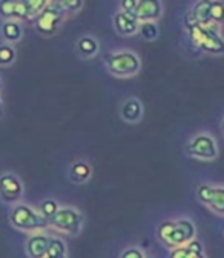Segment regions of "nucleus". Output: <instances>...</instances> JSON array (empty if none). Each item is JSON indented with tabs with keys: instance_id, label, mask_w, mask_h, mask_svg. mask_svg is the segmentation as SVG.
I'll return each mask as SVG.
<instances>
[{
	"instance_id": "f257e3e1",
	"label": "nucleus",
	"mask_w": 224,
	"mask_h": 258,
	"mask_svg": "<svg viewBox=\"0 0 224 258\" xmlns=\"http://www.w3.org/2000/svg\"><path fill=\"white\" fill-rule=\"evenodd\" d=\"M160 238L169 246H187L190 241H194L195 237V226L189 220L180 221H166L160 226Z\"/></svg>"
},
{
	"instance_id": "f03ea898",
	"label": "nucleus",
	"mask_w": 224,
	"mask_h": 258,
	"mask_svg": "<svg viewBox=\"0 0 224 258\" xmlns=\"http://www.w3.org/2000/svg\"><path fill=\"white\" fill-rule=\"evenodd\" d=\"M189 26V34L190 40L194 45L201 48L206 52L210 54H222L224 52V40L218 34V31L215 29L213 25L203 26L200 23L192 22L187 25Z\"/></svg>"
},
{
	"instance_id": "7ed1b4c3",
	"label": "nucleus",
	"mask_w": 224,
	"mask_h": 258,
	"mask_svg": "<svg viewBox=\"0 0 224 258\" xmlns=\"http://www.w3.org/2000/svg\"><path fill=\"white\" fill-rule=\"evenodd\" d=\"M11 223L17 229L22 231H39V229H45L49 224V221L42 214H37L33 208H29L26 205L14 206L11 212Z\"/></svg>"
},
{
	"instance_id": "20e7f679",
	"label": "nucleus",
	"mask_w": 224,
	"mask_h": 258,
	"mask_svg": "<svg viewBox=\"0 0 224 258\" xmlns=\"http://www.w3.org/2000/svg\"><path fill=\"white\" fill-rule=\"evenodd\" d=\"M106 64L111 74L117 77H129L138 73L140 58L131 51H121L109 54L106 57Z\"/></svg>"
},
{
	"instance_id": "39448f33",
	"label": "nucleus",
	"mask_w": 224,
	"mask_h": 258,
	"mask_svg": "<svg viewBox=\"0 0 224 258\" xmlns=\"http://www.w3.org/2000/svg\"><path fill=\"white\" fill-rule=\"evenodd\" d=\"M123 11L135 16L141 23L152 22L162 16V4L157 0H126L121 4Z\"/></svg>"
},
{
	"instance_id": "423d86ee",
	"label": "nucleus",
	"mask_w": 224,
	"mask_h": 258,
	"mask_svg": "<svg viewBox=\"0 0 224 258\" xmlns=\"http://www.w3.org/2000/svg\"><path fill=\"white\" fill-rule=\"evenodd\" d=\"M65 11L66 10L63 8L61 2H49L45 11L36 19V26L39 32H42V34H49V36L54 34L63 20Z\"/></svg>"
},
{
	"instance_id": "0eeeda50",
	"label": "nucleus",
	"mask_w": 224,
	"mask_h": 258,
	"mask_svg": "<svg viewBox=\"0 0 224 258\" xmlns=\"http://www.w3.org/2000/svg\"><path fill=\"white\" fill-rule=\"evenodd\" d=\"M186 152L190 157H197L201 160H212L218 155V148L213 137L207 134H200L190 139L186 145Z\"/></svg>"
},
{
	"instance_id": "6e6552de",
	"label": "nucleus",
	"mask_w": 224,
	"mask_h": 258,
	"mask_svg": "<svg viewBox=\"0 0 224 258\" xmlns=\"http://www.w3.org/2000/svg\"><path fill=\"white\" fill-rule=\"evenodd\" d=\"M49 226L57 228L58 231L68 232V234H79L80 226H82V217L76 209L61 208L49 220Z\"/></svg>"
},
{
	"instance_id": "1a4fd4ad",
	"label": "nucleus",
	"mask_w": 224,
	"mask_h": 258,
	"mask_svg": "<svg viewBox=\"0 0 224 258\" xmlns=\"http://www.w3.org/2000/svg\"><path fill=\"white\" fill-rule=\"evenodd\" d=\"M198 199L218 214H224V187H212L203 184L197 190Z\"/></svg>"
},
{
	"instance_id": "9d476101",
	"label": "nucleus",
	"mask_w": 224,
	"mask_h": 258,
	"mask_svg": "<svg viewBox=\"0 0 224 258\" xmlns=\"http://www.w3.org/2000/svg\"><path fill=\"white\" fill-rule=\"evenodd\" d=\"M114 26H115L118 34L131 36V34H134V32H137L140 29V20L135 16L121 10L120 13H117L114 16Z\"/></svg>"
},
{
	"instance_id": "9b49d317",
	"label": "nucleus",
	"mask_w": 224,
	"mask_h": 258,
	"mask_svg": "<svg viewBox=\"0 0 224 258\" xmlns=\"http://www.w3.org/2000/svg\"><path fill=\"white\" fill-rule=\"evenodd\" d=\"M52 238L43 235V234H36L33 235L28 243H26V252L31 258H46L48 249L51 244Z\"/></svg>"
},
{
	"instance_id": "f8f14e48",
	"label": "nucleus",
	"mask_w": 224,
	"mask_h": 258,
	"mask_svg": "<svg viewBox=\"0 0 224 258\" xmlns=\"http://www.w3.org/2000/svg\"><path fill=\"white\" fill-rule=\"evenodd\" d=\"M0 189L7 202H16L22 194V183L16 175L7 174L0 180Z\"/></svg>"
},
{
	"instance_id": "ddd939ff",
	"label": "nucleus",
	"mask_w": 224,
	"mask_h": 258,
	"mask_svg": "<svg viewBox=\"0 0 224 258\" xmlns=\"http://www.w3.org/2000/svg\"><path fill=\"white\" fill-rule=\"evenodd\" d=\"M120 114L123 117V120L129 121V123H135L141 118L143 115V106L137 99H129L126 100L120 109Z\"/></svg>"
},
{
	"instance_id": "4468645a",
	"label": "nucleus",
	"mask_w": 224,
	"mask_h": 258,
	"mask_svg": "<svg viewBox=\"0 0 224 258\" xmlns=\"http://www.w3.org/2000/svg\"><path fill=\"white\" fill-rule=\"evenodd\" d=\"M210 8H212V2H209V0H201V2H198L194 7V11H192V22L200 23L203 26L213 25L210 19Z\"/></svg>"
},
{
	"instance_id": "2eb2a0df",
	"label": "nucleus",
	"mask_w": 224,
	"mask_h": 258,
	"mask_svg": "<svg viewBox=\"0 0 224 258\" xmlns=\"http://www.w3.org/2000/svg\"><path fill=\"white\" fill-rule=\"evenodd\" d=\"M2 34L4 39L8 42H17L22 37V28L14 20H5L2 25Z\"/></svg>"
},
{
	"instance_id": "dca6fc26",
	"label": "nucleus",
	"mask_w": 224,
	"mask_h": 258,
	"mask_svg": "<svg viewBox=\"0 0 224 258\" xmlns=\"http://www.w3.org/2000/svg\"><path fill=\"white\" fill-rule=\"evenodd\" d=\"M77 51L83 57H92V55L97 54V51H99V43L95 42L92 37H83L77 43Z\"/></svg>"
},
{
	"instance_id": "f3484780",
	"label": "nucleus",
	"mask_w": 224,
	"mask_h": 258,
	"mask_svg": "<svg viewBox=\"0 0 224 258\" xmlns=\"http://www.w3.org/2000/svg\"><path fill=\"white\" fill-rule=\"evenodd\" d=\"M91 175V168L88 163H85V161H79V163L72 165L71 168V177L74 181L77 183H83L89 178Z\"/></svg>"
},
{
	"instance_id": "a211bd4d",
	"label": "nucleus",
	"mask_w": 224,
	"mask_h": 258,
	"mask_svg": "<svg viewBox=\"0 0 224 258\" xmlns=\"http://www.w3.org/2000/svg\"><path fill=\"white\" fill-rule=\"evenodd\" d=\"M46 258H66V246L61 240L58 238H52L49 249H48V255Z\"/></svg>"
},
{
	"instance_id": "6ab92c4d",
	"label": "nucleus",
	"mask_w": 224,
	"mask_h": 258,
	"mask_svg": "<svg viewBox=\"0 0 224 258\" xmlns=\"http://www.w3.org/2000/svg\"><path fill=\"white\" fill-rule=\"evenodd\" d=\"M25 4L29 11V19H34V17H39L45 11L49 2H46V0H26Z\"/></svg>"
},
{
	"instance_id": "aec40b11",
	"label": "nucleus",
	"mask_w": 224,
	"mask_h": 258,
	"mask_svg": "<svg viewBox=\"0 0 224 258\" xmlns=\"http://www.w3.org/2000/svg\"><path fill=\"white\" fill-rule=\"evenodd\" d=\"M138 32L141 34L143 39H146V40H154V39H157V36H158V28H157V25H155L154 22H143V23H140Z\"/></svg>"
},
{
	"instance_id": "412c9836",
	"label": "nucleus",
	"mask_w": 224,
	"mask_h": 258,
	"mask_svg": "<svg viewBox=\"0 0 224 258\" xmlns=\"http://www.w3.org/2000/svg\"><path fill=\"white\" fill-rule=\"evenodd\" d=\"M58 212V205L54 200H45L40 203V214L49 221Z\"/></svg>"
},
{
	"instance_id": "4be33fe9",
	"label": "nucleus",
	"mask_w": 224,
	"mask_h": 258,
	"mask_svg": "<svg viewBox=\"0 0 224 258\" xmlns=\"http://www.w3.org/2000/svg\"><path fill=\"white\" fill-rule=\"evenodd\" d=\"M210 19H212V23H222L224 22V4L212 2Z\"/></svg>"
},
{
	"instance_id": "5701e85b",
	"label": "nucleus",
	"mask_w": 224,
	"mask_h": 258,
	"mask_svg": "<svg viewBox=\"0 0 224 258\" xmlns=\"http://www.w3.org/2000/svg\"><path fill=\"white\" fill-rule=\"evenodd\" d=\"M16 58V49L10 45H4L2 48H0V63L4 64H10L13 60Z\"/></svg>"
},
{
	"instance_id": "b1692460",
	"label": "nucleus",
	"mask_w": 224,
	"mask_h": 258,
	"mask_svg": "<svg viewBox=\"0 0 224 258\" xmlns=\"http://www.w3.org/2000/svg\"><path fill=\"white\" fill-rule=\"evenodd\" d=\"M16 8H17V2L7 0V2H2V5H0V14H2L4 19L16 17Z\"/></svg>"
},
{
	"instance_id": "393cba45",
	"label": "nucleus",
	"mask_w": 224,
	"mask_h": 258,
	"mask_svg": "<svg viewBox=\"0 0 224 258\" xmlns=\"http://www.w3.org/2000/svg\"><path fill=\"white\" fill-rule=\"evenodd\" d=\"M187 249H189V258H204L203 255V247H201V243L194 240L187 244Z\"/></svg>"
},
{
	"instance_id": "a878e982",
	"label": "nucleus",
	"mask_w": 224,
	"mask_h": 258,
	"mask_svg": "<svg viewBox=\"0 0 224 258\" xmlns=\"http://www.w3.org/2000/svg\"><path fill=\"white\" fill-rule=\"evenodd\" d=\"M61 5H63V8H65L66 11L72 13V11H79L82 8L83 2H82V0H63Z\"/></svg>"
},
{
	"instance_id": "bb28decb",
	"label": "nucleus",
	"mask_w": 224,
	"mask_h": 258,
	"mask_svg": "<svg viewBox=\"0 0 224 258\" xmlns=\"http://www.w3.org/2000/svg\"><path fill=\"white\" fill-rule=\"evenodd\" d=\"M171 258H189V249H187V246L177 247V249L172 252Z\"/></svg>"
},
{
	"instance_id": "cd10ccee",
	"label": "nucleus",
	"mask_w": 224,
	"mask_h": 258,
	"mask_svg": "<svg viewBox=\"0 0 224 258\" xmlns=\"http://www.w3.org/2000/svg\"><path fill=\"white\" fill-rule=\"evenodd\" d=\"M121 258H144V256L138 249H127L123 252Z\"/></svg>"
},
{
	"instance_id": "c85d7f7f",
	"label": "nucleus",
	"mask_w": 224,
	"mask_h": 258,
	"mask_svg": "<svg viewBox=\"0 0 224 258\" xmlns=\"http://www.w3.org/2000/svg\"><path fill=\"white\" fill-rule=\"evenodd\" d=\"M221 129H222V133H224V118L221 120Z\"/></svg>"
}]
</instances>
